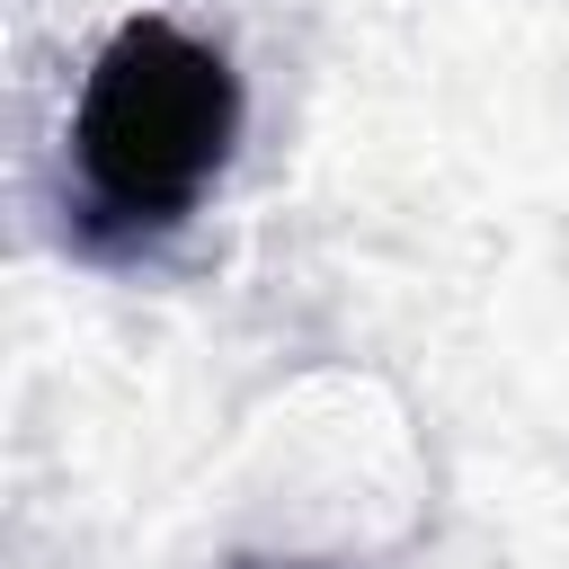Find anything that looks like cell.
<instances>
[{
    "mask_svg": "<svg viewBox=\"0 0 569 569\" xmlns=\"http://www.w3.org/2000/svg\"><path fill=\"white\" fill-rule=\"evenodd\" d=\"M240 133V80L213 44L169 18H133L80 80L71 107V213L98 249L160 240L222 178Z\"/></svg>",
    "mask_w": 569,
    "mask_h": 569,
    "instance_id": "cell-1",
    "label": "cell"
}]
</instances>
